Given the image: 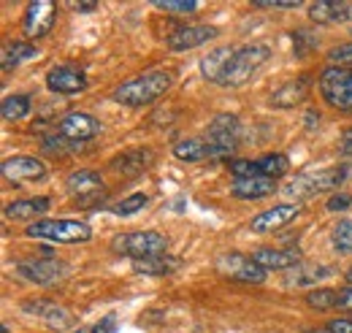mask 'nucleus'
<instances>
[{"label": "nucleus", "mask_w": 352, "mask_h": 333, "mask_svg": "<svg viewBox=\"0 0 352 333\" xmlns=\"http://www.w3.org/2000/svg\"><path fill=\"white\" fill-rule=\"evenodd\" d=\"M171 84H174L171 74H166V71H146V74L135 76L131 82L120 84V87L111 92V98H114L117 103H122V106L138 109V106H149V103H155L157 98H163Z\"/></svg>", "instance_id": "f257e3e1"}, {"label": "nucleus", "mask_w": 352, "mask_h": 333, "mask_svg": "<svg viewBox=\"0 0 352 333\" xmlns=\"http://www.w3.org/2000/svg\"><path fill=\"white\" fill-rule=\"evenodd\" d=\"M347 176H350V168L347 166L304 171V173H298L296 179H290V182L282 187V195H285V198H293V201H304V198H311V195H317V193L336 190L339 184L347 182Z\"/></svg>", "instance_id": "f03ea898"}, {"label": "nucleus", "mask_w": 352, "mask_h": 333, "mask_svg": "<svg viewBox=\"0 0 352 333\" xmlns=\"http://www.w3.org/2000/svg\"><path fill=\"white\" fill-rule=\"evenodd\" d=\"M271 57V49L263 43H247V46H236V54L222 76L220 87H241L247 84Z\"/></svg>", "instance_id": "7ed1b4c3"}, {"label": "nucleus", "mask_w": 352, "mask_h": 333, "mask_svg": "<svg viewBox=\"0 0 352 333\" xmlns=\"http://www.w3.org/2000/svg\"><path fill=\"white\" fill-rule=\"evenodd\" d=\"M28 236L54 241V244H82L92 236V230L87 222H79V219H41L28 228Z\"/></svg>", "instance_id": "20e7f679"}, {"label": "nucleus", "mask_w": 352, "mask_h": 333, "mask_svg": "<svg viewBox=\"0 0 352 333\" xmlns=\"http://www.w3.org/2000/svg\"><path fill=\"white\" fill-rule=\"evenodd\" d=\"M320 95L336 111H352V68L328 65L320 74Z\"/></svg>", "instance_id": "39448f33"}, {"label": "nucleus", "mask_w": 352, "mask_h": 333, "mask_svg": "<svg viewBox=\"0 0 352 333\" xmlns=\"http://www.w3.org/2000/svg\"><path fill=\"white\" fill-rule=\"evenodd\" d=\"M204 141L209 144L212 158H228L239 147V141H241V122H239V117H233V114H217L209 122V127H206Z\"/></svg>", "instance_id": "423d86ee"}, {"label": "nucleus", "mask_w": 352, "mask_h": 333, "mask_svg": "<svg viewBox=\"0 0 352 333\" xmlns=\"http://www.w3.org/2000/svg\"><path fill=\"white\" fill-rule=\"evenodd\" d=\"M111 250L117 255H128L133 260L141 257H152V255H166L168 241L166 236L155 233V230H138V233H122L111 241Z\"/></svg>", "instance_id": "0eeeda50"}, {"label": "nucleus", "mask_w": 352, "mask_h": 333, "mask_svg": "<svg viewBox=\"0 0 352 333\" xmlns=\"http://www.w3.org/2000/svg\"><path fill=\"white\" fill-rule=\"evenodd\" d=\"M65 187H68V193L74 195V201L85 208L98 206V204H103V198H106V184H103L100 173L87 171V168L74 171V173L68 176Z\"/></svg>", "instance_id": "6e6552de"}, {"label": "nucleus", "mask_w": 352, "mask_h": 333, "mask_svg": "<svg viewBox=\"0 0 352 333\" xmlns=\"http://www.w3.org/2000/svg\"><path fill=\"white\" fill-rule=\"evenodd\" d=\"M217 271L222 277L233 279V282H244V285H263L265 268L255 263V257L239 255V252H228L217 260Z\"/></svg>", "instance_id": "1a4fd4ad"}, {"label": "nucleus", "mask_w": 352, "mask_h": 333, "mask_svg": "<svg viewBox=\"0 0 352 333\" xmlns=\"http://www.w3.org/2000/svg\"><path fill=\"white\" fill-rule=\"evenodd\" d=\"M68 274V266L60 263V260H25L16 266V277H22L25 282H33V285H57L63 277Z\"/></svg>", "instance_id": "9d476101"}, {"label": "nucleus", "mask_w": 352, "mask_h": 333, "mask_svg": "<svg viewBox=\"0 0 352 333\" xmlns=\"http://www.w3.org/2000/svg\"><path fill=\"white\" fill-rule=\"evenodd\" d=\"M57 19V3L52 0H36L25 8V19H22V30L28 39H44L46 33L54 28Z\"/></svg>", "instance_id": "9b49d317"}, {"label": "nucleus", "mask_w": 352, "mask_h": 333, "mask_svg": "<svg viewBox=\"0 0 352 333\" xmlns=\"http://www.w3.org/2000/svg\"><path fill=\"white\" fill-rule=\"evenodd\" d=\"M46 87H49L52 92H60V95H76V92L87 89V74H85L79 65L60 63V65L49 68V74H46Z\"/></svg>", "instance_id": "f8f14e48"}, {"label": "nucleus", "mask_w": 352, "mask_h": 333, "mask_svg": "<svg viewBox=\"0 0 352 333\" xmlns=\"http://www.w3.org/2000/svg\"><path fill=\"white\" fill-rule=\"evenodd\" d=\"M103 130V125L95 120V117H89L85 111H71V114H65L60 122H57V133L60 136H65V138H71V141H89V138H95L98 133Z\"/></svg>", "instance_id": "ddd939ff"}, {"label": "nucleus", "mask_w": 352, "mask_h": 333, "mask_svg": "<svg viewBox=\"0 0 352 333\" xmlns=\"http://www.w3.org/2000/svg\"><path fill=\"white\" fill-rule=\"evenodd\" d=\"M212 39H217V28H212V25H184V28L174 30L166 39V43H168L171 52H187V49L204 46Z\"/></svg>", "instance_id": "4468645a"}, {"label": "nucleus", "mask_w": 352, "mask_h": 333, "mask_svg": "<svg viewBox=\"0 0 352 333\" xmlns=\"http://www.w3.org/2000/svg\"><path fill=\"white\" fill-rule=\"evenodd\" d=\"M298 214H301V206H298V204H279V206L268 208V211H261V214L250 222V228H252L255 233H274V230L290 225Z\"/></svg>", "instance_id": "2eb2a0df"}, {"label": "nucleus", "mask_w": 352, "mask_h": 333, "mask_svg": "<svg viewBox=\"0 0 352 333\" xmlns=\"http://www.w3.org/2000/svg\"><path fill=\"white\" fill-rule=\"evenodd\" d=\"M152 163H155V152L152 149H128V152L117 155L109 163V168L114 173H120V176H141V173H146L152 168Z\"/></svg>", "instance_id": "dca6fc26"}, {"label": "nucleus", "mask_w": 352, "mask_h": 333, "mask_svg": "<svg viewBox=\"0 0 352 333\" xmlns=\"http://www.w3.org/2000/svg\"><path fill=\"white\" fill-rule=\"evenodd\" d=\"M3 176L6 179H14V182H38V179L46 176V166L38 158L16 155V158L3 160Z\"/></svg>", "instance_id": "f3484780"}, {"label": "nucleus", "mask_w": 352, "mask_h": 333, "mask_svg": "<svg viewBox=\"0 0 352 333\" xmlns=\"http://www.w3.org/2000/svg\"><path fill=\"white\" fill-rule=\"evenodd\" d=\"M25 312L30 314H38L52 331H65L71 325V312L63 309L60 303L49 301V298H36V301H28L25 303Z\"/></svg>", "instance_id": "a211bd4d"}, {"label": "nucleus", "mask_w": 352, "mask_h": 333, "mask_svg": "<svg viewBox=\"0 0 352 333\" xmlns=\"http://www.w3.org/2000/svg\"><path fill=\"white\" fill-rule=\"evenodd\" d=\"M309 19L317 25H333V22H344L352 19V3L344 0H317L309 6Z\"/></svg>", "instance_id": "6ab92c4d"}, {"label": "nucleus", "mask_w": 352, "mask_h": 333, "mask_svg": "<svg viewBox=\"0 0 352 333\" xmlns=\"http://www.w3.org/2000/svg\"><path fill=\"white\" fill-rule=\"evenodd\" d=\"M271 193H276V179H268V176L236 179L230 187V195H236L241 201H261V198H268Z\"/></svg>", "instance_id": "aec40b11"}, {"label": "nucleus", "mask_w": 352, "mask_h": 333, "mask_svg": "<svg viewBox=\"0 0 352 333\" xmlns=\"http://www.w3.org/2000/svg\"><path fill=\"white\" fill-rule=\"evenodd\" d=\"M309 89H311V79H309V76H298V79H293V82L282 84V87L271 95V106H274V109H293V106H298V103L307 100Z\"/></svg>", "instance_id": "412c9836"}, {"label": "nucleus", "mask_w": 352, "mask_h": 333, "mask_svg": "<svg viewBox=\"0 0 352 333\" xmlns=\"http://www.w3.org/2000/svg\"><path fill=\"white\" fill-rule=\"evenodd\" d=\"M233 54H236V46H220V49L209 52V54L201 60V74H204V79H209L212 84H220L222 76H225V71H228V65H230V60H233Z\"/></svg>", "instance_id": "4be33fe9"}, {"label": "nucleus", "mask_w": 352, "mask_h": 333, "mask_svg": "<svg viewBox=\"0 0 352 333\" xmlns=\"http://www.w3.org/2000/svg\"><path fill=\"white\" fill-rule=\"evenodd\" d=\"M252 257H255L258 266H263L265 271H268V268L282 271V268H293V266H298V252L296 250H271V247H265V250L255 252Z\"/></svg>", "instance_id": "5701e85b"}, {"label": "nucleus", "mask_w": 352, "mask_h": 333, "mask_svg": "<svg viewBox=\"0 0 352 333\" xmlns=\"http://www.w3.org/2000/svg\"><path fill=\"white\" fill-rule=\"evenodd\" d=\"M182 263L171 257V255H152V257H141V260H133V268L138 274H146V277H166L176 271Z\"/></svg>", "instance_id": "b1692460"}, {"label": "nucleus", "mask_w": 352, "mask_h": 333, "mask_svg": "<svg viewBox=\"0 0 352 333\" xmlns=\"http://www.w3.org/2000/svg\"><path fill=\"white\" fill-rule=\"evenodd\" d=\"M174 158L184 163H198V160L212 158V149L204 138H182L174 144Z\"/></svg>", "instance_id": "393cba45"}, {"label": "nucleus", "mask_w": 352, "mask_h": 333, "mask_svg": "<svg viewBox=\"0 0 352 333\" xmlns=\"http://www.w3.org/2000/svg\"><path fill=\"white\" fill-rule=\"evenodd\" d=\"M38 54V49L33 46V43L28 41H8L3 46V52H0V63H3V71H11V68H16L19 63H25V60H30V57H36Z\"/></svg>", "instance_id": "a878e982"}, {"label": "nucleus", "mask_w": 352, "mask_h": 333, "mask_svg": "<svg viewBox=\"0 0 352 333\" xmlns=\"http://www.w3.org/2000/svg\"><path fill=\"white\" fill-rule=\"evenodd\" d=\"M41 152L49 155V158H68V155L82 152V141H71V138H65V136H60V133L44 136V138H41Z\"/></svg>", "instance_id": "bb28decb"}, {"label": "nucleus", "mask_w": 352, "mask_h": 333, "mask_svg": "<svg viewBox=\"0 0 352 333\" xmlns=\"http://www.w3.org/2000/svg\"><path fill=\"white\" fill-rule=\"evenodd\" d=\"M49 208V198H25V201H14L6 206L8 219H33L38 214H44Z\"/></svg>", "instance_id": "cd10ccee"}, {"label": "nucleus", "mask_w": 352, "mask_h": 333, "mask_svg": "<svg viewBox=\"0 0 352 333\" xmlns=\"http://www.w3.org/2000/svg\"><path fill=\"white\" fill-rule=\"evenodd\" d=\"M287 171H290V163L285 155H265L261 160H255V176L276 179V176H285Z\"/></svg>", "instance_id": "c85d7f7f"}, {"label": "nucleus", "mask_w": 352, "mask_h": 333, "mask_svg": "<svg viewBox=\"0 0 352 333\" xmlns=\"http://www.w3.org/2000/svg\"><path fill=\"white\" fill-rule=\"evenodd\" d=\"M0 114H3V120H8V122L22 120L25 114H30V98H28V95H8V98L3 100V106H0Z\"/></svg>", "instance_id": "c756f323"}, {"label": "nucleus", "mask_w": 352, "mask_h": 333, "mask_svg": "<svg viewBox=\"0 0 352 333\" xmlns=\"http://www.w3.org/2000/svg\"><path fill=\"white\" fill-rule=\"evenodd\" d=\"M307 306L309 309H317V312H328V309H339V292L328 290V288H322V290H311L307 292Z\"/></svg>", "instance_id": "7c9ffc66"}, {"label": "nucleus", "mask_w": 352, "mask_h": 333, "mask_svg": "<svg viewBox=\"0 0 352 333\" xmlns=\"http://www.w3.org/2000/svg\"><path fill=\"white\" fill-rule=\"evenodd\" d=\"M331 241H333V250H339L342 255H352V219H339Z\"/></svg>", "instance_id": "2f4dec72"}, {"label": "nucleus", "mask_w": 352, "mask_h": 333, "mask_svg": "<svg viewBox=\"0 0 352 333\" xmlns=\"http://www.w3.org/2000/svg\"><path fill=\"white\" fill-rule=\"evenodd\" d=\"M146 195L144 193H135V195H128V198H122L117 206H114V214L117 217H131V214H135V211H141V208L146 206Z\"/></svg>", "instance_id": "473e14b6"}, {"label": "nucleus", "mask_w": 352, "mask_h": 333, "mask_svg": "<svg viewBox=\"0 0 352 333\" xmlns=\"http://www.w3.org/2000/svg\"><path fill=\"white\" fill-rule=\"evenodd\" d=\"M157 11H168V14H192L198 11L195 0H155Z\"/></svg>", "instance_id": "72a5a7b5"}, {"label": "nucleus", "mask_w": 352, "mask_h": 333, "mask_svg": "<svg viewBox=\"0 0 352 333\" xmlns=\"http://www.w3.org/2000/svg\"><path fill=\"white\" fill-rule=\"evenodd\" d=\"M328 63L333 65H344V68H352V41L342 43V46H333L328 52Z\"/></svg>", "instance_id": "f704fd0d"}, {"label": "nucleus", "mask_w": 352, "mask_h": 333, "mask_svg": "<svg viewBox=\"0 0 352 333\" xmlns=\"http://www.w3.org/2000/svg\"><path fill=\"white\" fill-rule=\"evenodd\" d=\"M322 274H328L325 268H317V266H311V268H304V271H296L293 274V285H309V282H314V279H320Z\"/></svg>", "instance_id": "c9c22d12"}, {"label": "nucleus", "mask_w": 352, "mask_h": 333, "mask_svg": "<svg viewBox=\"0 0 352 333\" xmlns=\"http://www.w3.org/2000/svg\"><path fill=\"white\" fill-rule=\"evenodd\" d=\"M293 39H298V41H296V46H293L298 57H304V54H307L309 49H314V46H317V41H314V36H311L309 30H298V33H296Z\"/></svg>", "instance_id": "e433bc0d"}, {"label": "nucleus", "mask_w": 352, "mask_h": 333, "mask_svg": "<svg viewBox=\"0 0 352 333\" xmlns=\"http://www.w3.org/2000/svg\"><path fill=\"white\" fill-rule=\"evenodd\" d=\"M255 8H271V11H293V8H301V3H298V0H287V3H282V0H271V3H255Z\"/></svg>", "instance_id": "4c0bfd02"}, {"label": "nucleus", "mask_w": 352, "mask_h": 333, "mask_svg": "<svg viewBox=\"0 0 352 333\" xmlns=\"http://www.w3.org/2000/svg\"><path fill=\"white\" fill-rule=\"evenodd\" d=\"M350 204H352V195H347V193H336V195H331L328 208H331V211H344V208H350Z\"/></svg>", "instance_id": "58836bf2"}, {"label": "nucleus", "mask_w": 352, "mask_h": 333, "mask_svg": "<svg viewBox=\"0 0 352 333\" xmlns=\"http://www.w3.org/2000/svg\"><path fill=\"white\" fill-rule=\"evenodd\" d=\"M328 333H352V320H347V317L331 320L328 323Z\"/></svg>", "instance_id": "ea45409f"}, {"label": "nucleus", "mask_w": 352, "mask_h": 333, "mask_svg": "<svg viewBox=\"0 0 352 333\" xmlns=\"http://www.w3.org/2000/svg\"><path fill=\"white\" fill-rule=\"evenodd\" d=\"M114 331V317H103L100 323H95L87 333H111Z\"/></svg>", "instance_id": "a19ab883"}, {"label": "nucleus", "mask_w": 352, "mask_h": 333, "mask_svg": "<svg viewBox=\"0 0 352 333\" xmlns=\"http://www.w3.org/2000/svg\"><path fill=\"white\" fill-rule=\"evenodd\" d=\"M339 309L352 312V288H347L344 292H339Z\"/></svg>", "instance_id": "79ce46f5"}, {"label": "nucleus", "mask_w": 352, "mask_h": 333, "mask_svg": "<svg viewBox=\"0 0 352 333\" xmlns=\"http://www.w3.org/2000/svg\"><path fill=\"white\" fill-rule=\"evenodd\" d=\"M342 152H344V155H352V127L344 130V136H342Z\"/></svg>", "instance_id": "37998d69"}, {"label": "nucleus", "mask_w": 352, "mask_h": 333, "mask_svg": "<svg viewBox=\"0 0 352 333\" xmlns=\"http://www.w3.org/2000/svg\"><path fill=\"white\" fill-rule=\"evenodd\" d=\"M71 8H74V11H82V14H87V11H95L98 6H95V3H74Z\"/></svg>", "instance_id": "c03bdc74"}, {"label": "nucleus", "mask_w": 352, "mask_h": 333, "mask_svg": "<svg viewBox=\"0 0 352 333\" xmlns=\"http://www.w3.org/2000/svg\"><path fill=\"white\" fill-rule=\"evenodd\" d=\"M344 279H347V285H350V288H352V268H350V271H347V277H344Z\"/></svg>", "instance_id": "a18cd8bd"}]
</instances>
